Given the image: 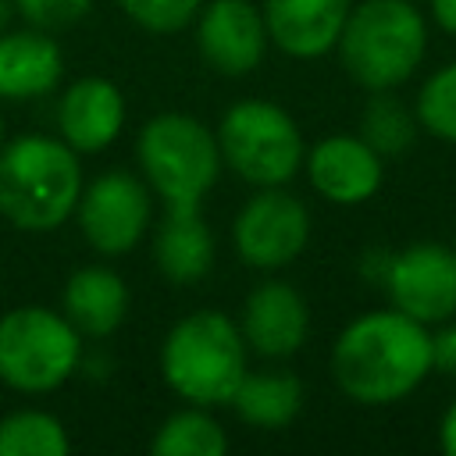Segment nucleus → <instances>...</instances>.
<instances>
[{
	"label": "nucleus",
	"mask_w": 456,
	"mask_h": 456,
	"mask_svg": "<svg viewBox=\"0 0 456 456\" xmlns=\"http://www.w3.org/2000/svg\"><path fill=\"white\" fill-rule=\"evenodd\" d=\"M417 125L442 142H456V61L442 64L417 93Z\"/></svg>",
	"instance_id": "nucleus-23"
},
{
	"label": "nucleus",
	"mask_w": 456,
	"mask_h": 456,
	"mask_svg": "<svg viewBox=\"0 0 456 456\" xmlns=\"http://www.w3.org/2000/svg\"><path fill=\"white\" fill-rule=\"evenodd\" d=\"M228 406L249 428L274 431L292 424L303 410V385L289 370H246Z\"/></svg>",
	"instance_id": "nucleus-19"
},
{
	"label": "nucleus",
	"mask_w": 456,
	"mask_h": 456,
	"mask_svg": "<svg viewBox=\"0 0 456 456\" xmlns=\"http://www.w3.org/2000/svg\"><path fill=\"white\" fill-rule=\"evenodd\" d=\"M217 150L221 164L256 189L292 182L306 153L299 125L271 100L232 103L217 125Z\"/></svg>",
	"instance_id": "nucleus-6"
},
{
	"label": "nucleus",
	"mask_w": 456,
	"mask_h": 456,
	"mask_svg": "<svg viewBox=\"0 0 456 456\" xmlns=\"http://www.w3.org/2000/svg\"><path fill=\"white\" fill-rule=\"evenodd\" d=\"M160 374L192 406H228L246 374V338L221 310L185 314L160 346Z\"/></svg>",
	"instance_id": "nucleus-3"
},
{
	"label": "nucleus",
	"mask_w": 456,
	"mask_h": 456,
	"mask_svg": "<svg viewBox=\"0 0 456 456\" xmlns=\"http://www.w3.org/2000/svg\"><path fill=\"white\" fill-rule=\"evenodd\" d=\"M431 4V18L442 32L456 36V0H428Z\"/></svg>",
	"instance_id": "nucleus-28"
},
{
	"label": "nucleus",
	"mask_w": 456,
	"mask_h": 456,
	"mask_svg": "<svg viewBox=\"0 0 456 456\" xmlns=\"http://www.w3.org/2000/svg\"><path fill=\"white\" fill-rule=\"evenodd\" d=\"M381 160L385 157L374 153L360 135H346V132L324 135L310 146V153H303L314 192L338 207H356L381 189L385 178Z\"/></svg>",
	"instance_id": "nucleus-12"
},
{
	"label": "nucleus",
	"mask_w": 456,
	"mask_h": 456,
	"mask_svg": "<svg viewBox=\"0 0 456 456\" xmlns=\"http://www.w3.org/2000/svg\"><path fill=\"white\" fill-rule=\"evenodd\" d=\"M381 285L395 310L420 324H442L456 314V249L442 242H413L388 253Z\"/></svg>",
	"instance_id": "nucleus-10"
},
{
	"label": "nucleus",
	"mask_w": 456,
	"mask_h": 456,
	"mask_svg": "<svg viewBox=\"0 0 456 456\" xmlns=\"http://www.w3.org/2000/svg\"><path fill=\"white\" fill-rule=\"evenodd\" d=\"M150 452L157 456H224L228 435L224 428L207 413V406H185L171 413L157 435L150 438Z\"/></svg>",
	"instance_id": "nucleus-20"
},
{
	"label": "nucleus",
	"mask_w": 456,
	"mask_h": 456,
	"mask_svg": "<svg viewBox=\"0 0 456 456\" xmlns=\"http://www.w3.org/2000/svg\"><path fill=\"white\" fill-rule=\"evenodd\" d=\"M64 78V57L50 32H0V100H39Z\"/></svg>",
	"instance_id": "nucleus-16"
},
{
	"label": "nucleus",
	"mask_w": 456,
	"mask_h": 456,
	"mask_svg": "<svg viewBox=\"0 0 456 456\" xmlns=\"http://www.w3.org/2000/svg\"><path fill=\"white\" fill-rule=\"evenodd\" d=\"M71 438L46 410H18L0 420V456H64Z\"/></svg>",
	"instance_id": "nucleus-22"
},
{
	"label": "nucleus",
	"mask_w": 456,
	"mask_h": 456,
	"mask_svg": "<svg viewBox=\"0 0 456 456\" xmlns=\"http://www.w3.org/2000/svg\"><path fill=\"white\" fill-rule=\"evenodd\" d=\"M153 264L175 285L200 281L210 271L214 235H210L200 207H167L164 210V221L153 235Z\"/></svg>",
	"instance_id": "nucleus-18"
},
{
	"label": "nucleus",
	"mask_w": 456,
	"mask_h": 456,
	"mask_svg": "<svg viewBox=\"0 0 456 456\" xmlns=\"http://www.w3.org/2000/svg\"><path fill=\"white\" fill-rule=\"evenodd\" d=\"M78 153L53 135L28 132L0 146V217L21 232L61 228L78 203Z\"/></svg>",
	"instance_id": "nucleus-2"
},
{
	"label": "nucleus",
	"mask_w": 456,
	"mask_h": 456,
	"mask_svg": "<svg viewBox=\"0 0 456 456\" xmlns=\"http://www.w3.org/2000/svg\"><path fill=\"white\" fill-rule=\"evenodd\" d=\"M93 0H14V11L21 14V21L28 28L39 32H68L71 25H78L89 14Z\"/></svg>",
	"instance_id": "nucleus-25"
},
{
	"label": "nucleus",
	"mask_w": 456,
	"mask_h": 456,
	"mask_svg": "<svg viewBox=\"0 0 456 456\" xmlns=\"http://www.w3.org/2000/svg\"><path fill=\"white\" fill-rule=\"evenodd\" d=\"M435 370L428 324L403 310H367L349 321L331 346L335 385L360 406L406 399Z\"/></svg>",
	"instance_id": "nucleus-1"
},
{
	"label": "nucleus",
	"mask_w": 456,
	"mask_h": 456,
	"mask_svg": "<svg viewBox=\"0 0 456 456\" xmlns=\"http://www.w3.org/2000/svg\"><path fill=\"white\" fill-rule=\"evenodd\" d=\"M118 7L139 28L157 32V36H175L196 18L200 0H118Z\"/></svg>",
	"instance_id": "nucleus-24"
},
{
	"label": "nucleus",
	"mask_w": 456,
	"mask_h": 456,
	"mask_svg": "<svg viewBox=\"0 0 456 456\" xmlns=\"http://www.w3.org/2000/svg\"><path fill=\"white\" fill-rule=\"evenodd\" d=\"M338 61L367 93L403 86L424 61L428 25L413 0H363L338 32Z\"/></svg>",
	"instance_id": "nucleus-4"
},
{
	"label": "nucleus",
	"mask_w": 456,
	"mask_h": 456,
	"mask_svg": "<svg viewBox=\"0 0 456 456\" xmlns=\"http://www.w3.org/2000/svg\"><path fill=\"white\" fill-rule=\"evenodd\" d=\"M349 7V0H264L260 14L267 25V39L281 53L314 61L335 50Z\"/></svg>",
	"instance_id": "nucleus-15"
},
{
	"label": "nucleus",
	"mask_w": 456,
	"mask_h": 456,
	"mask_svg": "<svg viewBox=\"0 0 456 456\" xmlns=\"http://www.w3.org/2000/svg\"><path fill=\"white\" fill-rule=\"evenodd\" d=\"M11 18H14V0H0V32L11 25Z\"/></svg>",
	"instance_id": "nucleus-29"
},
{
	"label": "nucleus",
	"mask_w": 456,
	"mask_h": 456,
	"mask_svg": "<svg viewBox=\"0 0 456 456\" xmlns=\"http://www.w3.org/2000/svg\"><path fill=\"white\" fill-rule=\"evenodd\" d=\"M413 4H417V0H413Z\"/></svg>",
	"instance_id": "nucleus-31"
},
{
	"label": "nucleus",
	"mask_w": 456,
	"mask_h": 456,
	"mask_svg": "<svg viewBox=\"0 0 456 456\" xmlns=\"http://www.w3.org/2000/svg\"><path fill=\"white\" fill-rule=\"evenodd\" d=\"M125 128V96L103 75L75 78L57 103V132L75 153L107 150Z\"/></svg>",
	"instance_id": "nucleus-14"
},
{
	"label": "nucleus",
	"mask_w": 456,
	"mask_h": 456,
	"mask_svg": "<svg viewBox=\"0 0 456 456\" xmlns=\"http://www.w3.org/2000/svg\"><path fill=\"white\" fill-rule=\"evenodd\" d=\"M246 346L264 360H285L303 349L310 331L306 299L289 281H260L242 306L239 324Z\"/></svg>",
	"instance_id": "nucleus-13"
},
{
	"label": "nucleus",
	"mask_w": 456,
	"mask_h": 456,
	"mask_svg": "<svg viewBox=\"0 0 456 456\" xmlns=\"http://www.w3.org/2000/svg\"><path fill=\"white\" fill-rule=\"evenodd\" d=\"M61 314L71 321L78 335L89 338H107L110 331L121 328L128 314V285L118 271L103 264L78 267L61 292Z\"/></svg>",
	"instance_id": "nucleus-17"
},
{
	"label": "nucleus",
	"mask_w": 456,
	"mask_h": 456,
	"mask_svg": "<svg viewBox=\"0 0 456 456\" xmlns=\"http://www.w3.org/2000/svg\"><path fill=\"white\" fill-rule=\"evenodd\" d=\"M82 363V335L46 306H14L0 317V381L18 392H53Z\"/></svg>",
	"instance_id": "nucleus-7"
},
{
	"label": "nucleus",
	"mask_w": 456,
	"mask_h": 456,
	"mask_svg": "<svg viewBox=\"0 0 456 456\" xmlns=\"http://www.w3.org/2000/svg\"><path fill=\"white\" fill-rule=\"evenodd\" d=\"M431 363L456 378V321L445 324L438 335H431Z\"/></svg>",
	"instance_id": "nucleus-26"
},
{
	"label": "nucleus",
	"mask_w": 456,
	"mask_h": 456,
	"mask_svg": "<svg viewBox=\"0 0 456 456\" xmlns=\"http://www.w3.org/2000/svg\"><path fill=\"white\" fill-rule=\"evenodd\" d=\"M232 242L242 264L278 271L292 264L310 242V210L281 185L256 189L232 221Z\"/></svg>",
	"instance_id": "nucleus-8"
},
{
	"label": "nucleus",
	"mask_w": 456,
	"mask_h": 456,
	"mask_svg": "<svg viewBox=\"0 0 456 456\" xmlns=\"http://www.w3.org/2000/svg\"><path fill=\"white\" fill-rule=\"evenodd\" d=\"M360 139L381 157H399L417 139V114L399 96H392V89L370 93L360 118Z\"/></svg>",
	"instance_id": "nucleus-21"
},
{
	"label": "nucleus",
	"mask_w": 456,
	"mask_h": 456,
	"mask_svg": "<svg viewBox=\"0 0 456 456\" xmlns=\"http://www.w3.org/2000/svg\"><path fill=\"white\" fill-rule=\"evenodd\" d=\"M0 146H4V114H0Z\"/></svg>",
	"instance_id": "nucleus-30"
},
{
	"label": "nucleus",
	"mask_w": 456,
	"mask_h": 456,
	"mask_svg": "<svg viewBox=\"0 0 456 456\" xmlns=\"http://www.w3.org/2000/svg\"><path fill=\"white\" fill-rule=\"evenodd\" d=\"M196 46L200 57L221 75H249L267 53V25L249 0H210L196 11Z\"/></svg>",
	"instance_id": "nucleus-11"
},
{
	"label": "nucleus",
	"mask_w": 456,
	"mask_h": 456,
	"mask_svg": "<svg viewBox=\"0 0 456 456\" xmlns=\"http://www.w3.org/2000/svg\"><path fill=\"white\" fill-rule=\"evenodd\" d=\"M75 214H78V228L86 242L96 253L103 256L128 253L132 246H139V239L146 235L153 221L150 185L121 167L103 171L78 192Z\"/></svg>",
	"instance_id": "nucleus-9"
},
{
	"label": "nucleus",
	"mask_w": 456,
	"mask_h": 456,
	"mask_svg": "<svg viewBox=\"0 0 456 456\" xmlns=\"http://www.w3.org/2000/svg\"><path fill=\"white\" fill-rule=\"evenodd\" d=\"M438 445H442L449 456H456V399L445 406V413H442V420H438Z\"/></svg>",
	"instance_id": "nucleus-27"
},
{
	"label": "nucleus",
	"mask_w": 456,
	"mask_h": 456,
	"mask_svg": "<svg viewBox=\"0 0 456 456\" xmlns=\"http://www.w3.org/2000/svg\"><path fill=\"white\" fill-rule=\"evenodd\" d=\"M135 157L164 207H200L221 175L217 135L192 114L164 110L139 132Z\"/></svg>",
	"instance_id": "nucleus-5"
}]
</instances>
